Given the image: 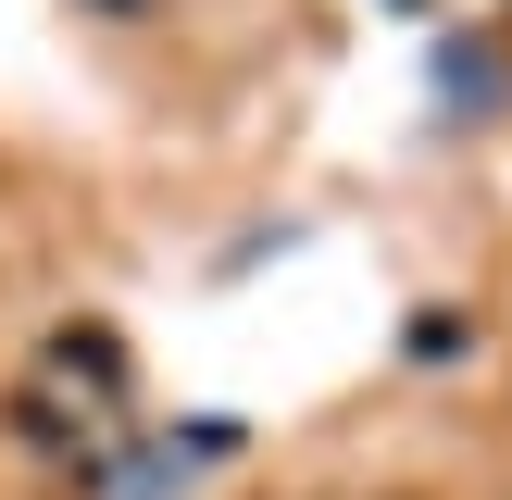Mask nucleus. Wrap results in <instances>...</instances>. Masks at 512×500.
I'll list each match as a JSON object with an SVG mask.
<instances>
[{
  "mask_svg": "<svg viewBox=\"0 0 512 500\" xmlns=\"http://www.w3.org/2000/svg\"><path fill=\"white\" fill-rule=\"evenodd\" d=\"M13 425H25V450L100 475V463H113V438H125V350L100 338V325H63V338L38 350V375H25Z\"/></svg>",
  "mask_w": 512,
  "mask_h": 500,
  "instance_id": "obj_1",
  "label": "nucleus"
}]
</instances>
